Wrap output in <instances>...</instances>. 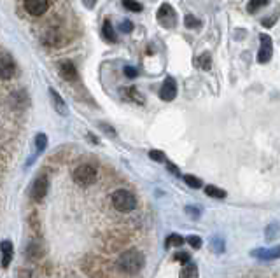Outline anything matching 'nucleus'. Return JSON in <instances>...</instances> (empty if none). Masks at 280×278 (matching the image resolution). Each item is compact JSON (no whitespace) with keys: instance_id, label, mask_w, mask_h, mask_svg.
<instances>
[{"instance_id":"1","label":"nucleus","mask_w":280,"mask_h":278,"mask_svg":"<svg viewBox=\"0 0 280 278\" xmlns=\"http://www.w3.org/2000/svg\"><path fill=\"white\" fill-rule=\"evenodd\" d=\"M144 254L137 249H130L125 250L123 254L117 257V269L125 275H137L140 269L144 268Z\"/></svg>"},{"instance_id":"2","label":"nucleus","mask_w":280,"mask_h":278,"mask_svg":"<svg viewBox=\"0 0 280 278\" xmlns=\"http://www.w3.org/2000/svg\"><path fill=\"white\" fill-rule=\"evenodd\" d=\"M112 205L119 212H131L137 208V198L128 189H117L112 194Z\"/></svg>"},{"instance_id":"3","label":"nucleus","mask_w":280,"mask_h":278,"mask_svg":"<svg viewBox=\"0 0 280 278\" xmlns=\"http://www.w3.org/2000/svg\"><path fill=\"white\" fill-rule=\"evenodd\" d=\"M72 177L79 186H91L96 178V168L93 165H81L74 170Z\"/></svg>"},{"instance_id":"4","label":"nucleus","mask_w":280,"mask_h":278,"mask_svg":"<svg viewBox=\"0 0 280 278\" xmlns=\"http://www.w3.org/2000/svg\"><path fill=\"white\" fill-rule=\"evenodd\" d=\"M156 18H158L161 27H165V28H172V27H175V23H177V14L170 4H163V6L158 9Z\"/></svg>"},{"instance_id":"5","label":"nucleus","mask_w":280,"mask_h":278,"mask_svg":"<svg viewBox=\"0 0 280 278\" xmlns=\"http://www.w3.org/2000/svg\"><path fill=\"white\" fill-rule=\"evenodd\" d=\"M49 191V181L46 175H39V177L33 181L32 184V189H30V196L33 202H41Z\"/></svg>"},{"instance_id":"6","label":"nucleus","mask_w":280,"mask_h":278,"mask_svg":"<svg viewBox=\"0 0 280 278\" xmlns=\"http://www.w3.org/2000/svg\"><path fill=\"white\" fill-rule=\"evenodd\" d=\"M259 41H261V48H259V53H257V62L266 63L270 62L271 54H273V41H271V37L266 35V33H261Z\"/></svg>"},{"instance_id":"7","label":"nucleus","mask_w":280,"mask_h":278,"mask_svg":"<svg viewBox=\"0 0 280 278\" xmlns=\"http://www.w3.org/2000/svg\"><path fill=\"white\" fill-rule=\"evenodd\" d=\"M23 6L30 16H42L49 9V0H25Z\"/></svg>"},{"instance_id":"8","label":"nucleus","mask_w":280,"mask_h":278,"mask_svg":"<svg viewBox=\"0 0 280 278\" xmlns=\"http://www.w3.org/2000/svg\"><path fill=\"white\" fill-rule=\"evenodd\" d=\"M177 96V83L172 77H167L163 83V86L159 89V98L165 102H172Z\"/></svg>"},{"instance_id":"9","label":"nucleus","mask_w":280,"mask_h":278,"mask_svg":"<svg viewBox=\"0 0 280 278\" xmlns=\"http://www.w3.org/2000/svg\"><path fill=\"white\" fill-rule=\"evenodd\" d=\"M49 96H51V100H53V107H54V110H56L60 115H67L69 114V107H67L65 104V100L60 96V93L56 91V89H53L51 88L49 89Z\"/></svg>"},{"instance_id":"10","label":"nucleus","mask_w":280,"mask_h":278,"mask_svg":"<svg viewBox=\"0 0 280 278\" xmlns=\"http://www.w3.org/2000/svg\"><path fill=\"white\" fill-rule=\"evenodd\" d=\"M254 257L261 261H273L280 257V247H271V249H263V250H254Z\"/></svg>"},{"instance_id":"11","label":"nucleus","mask_w":280,"mask_h":278,"mask_svg":"<svg viewBox=\"0 0 280 278\" xmlns=\"http://www.w3.org/2000/svg\"><path fill=\"white\" fill-rule=\"evenodd\" d=\"M0 252H2V266L7 268L12 261V254H14L12 243L9 240H4L2 243H0Z\"/></svg>"},{"instance_id":"12","label":"nucleus","mask_w":280,"mask_h":278,"mask_svg":"<svg viewBox=\"0 0 280 278\" xmlns=\"http://www.w3.org/2000/svg\"><path fill=\"white\" fill-rule=\"evenodd\" d=\"M14 63L9 58H0V79H11L14 75Z\"/></svg>"},{"instance_id":"13","label":"nucleus","mask_w":280,"mask_h":278,"mask_svg":"<svg viewBox=\"0 0 280 278\" xmlns=\"http://www.w3.org/2000/svg\"><path fill=\"white\" fill-rule=\"evenodd\" d=\"M60 74L65 81H75L77 79V68L72 62H63L60 65Z\"/></svg>"},{"instance_id":"14","label":"nucleus","mask_w":280,"mask_h":278,"mask_svg":"<svg viewBox=\"0 0 280 278\" xmlns=\"http://www.w3.org/2000/svg\"><path fill=\"white\" fill-rule=\"evenodd\" d=\"M44 255V249H42V245L39 242H32L30 245L27 247V257L30 261H37L39 257Z\"/></svg>"},{"instance_id":"15","label":"nucleus","mask_w":280,"mask_h":278,"mask_svg":"<svg viewBox=\"0 0 280 278\" xmlns=\"http://www.w3.org/2000/svg\"><path fill=\"white\" fill-rule=\"evenodd\" d=\"M102 32H104V37L107 38L109 42H117V35H116V32H114V28H112V23H110L109 19L104 21Z\"/></svg>"},{"instance_id":"16","label":"nucleus","mask_w":280,"mask_h":278,"mask_svg":"<svg viewBox=\"0 0 280 278\" xmlns=\"http://www.w3.org/2000/svg\"><path fill=\"white\" fill-rule=\"evenodd\" d=\"M181 278H198L196 264H193V263L184 264V268H182V271H181Z\"/></svg>"},{"instance_id":"17","label":"nucleus","mask_w":280,"mask_h":278,"mask_svg":"<svg viewBox=\"0 0 280 278\" xmlns=\"http://www.w3.org/2000/svg\"><path fill=\"white\" fill-rule=\"evenodd\" d=\"M205 192H207V196H210V198H217V200H223L224 196H226V191L219 189V187H215V186H207Z\"/></svg>"},{"instance_id":"18","label":"nucleus","mask_w":280,"mask_h":278,"mask_svg":"<svg viewBox=\"0 0 280 278\" xmlns=\"http://www.w3.org/2000/svg\"><path fill=\"white\" fill-rule=\"evenodd\" d=\"M182 243H184V238L179 236V234H170V236L165 240V245L168 247V249H172V247H182Z\"/></svg>"},{"instance_id":"19","label":"nucleus","mask_w":280,"mask_h":278,"mask_svg":"<svg viewBox=\"0 0 280 278\" xmlns=\"http://www.w3.org/2000/svg\"><path fill=\"white\" fill-rule=\"evenodd\" d=\"M196 65L203 68V70H209V68L212 67V58H210V54L209 53H203L200 58L196 59Z\"/></svg>"},{"instance_id":"20","label":"nucleus","mask_w":280,"mask_h":278,"mask_svg":"<svg viewBox=\"0 0 280 278\" xmlns=\"http://www.w3.org/2000/svg\"><path fill=\"white\" fill-rule=\"evenodd\" d=\"M268 4V0H249V4H247V11L252 14V12H256V11H259L263 6H266Z\"/></svg>"},{"instance_id":"21","label":"nucleus","mask_w":280,"mask_h":278,"mask_svg":"<svg viewBox=\"0 0 280 278\" xmlns=\"http://www.w3.org/2000/svg\"><path fill=\"white\" fill-rule=\"evenodd\" d=\"M35 147L39 152H42L46 147H48V136H46L44 133H39L35 136Z\"/></svg>"},{"instance_id":"22","label":"nucleus","mask_w":280,"mask_h":278,"mask_svg":"<svg viewBox=\"0 0 280 278\" xmlns=\"http://www.w3.org/2000/svg\"><path fill=\"white\" fill-rule=\"evenodd\" d=\"M184 182L188 184L189 187H193V189L202 187V181L198 177H194V175H184Z\"/></svg>"},{"instance_id":"23","label":"nucleus","mask_w":280,"mask_h":278,"mask_svg":"<svg viewBox=\"0 0 280 278\" xmlns=\"http://www.w3.org/2000/svg\"><path fill=\"white\" fill-rule=\"evenodd\" d=\"M123 6H125L126 9L131 11V12H140V11H142V6H140L137 0H123Z\"/></svg>"},{"instance_id":"24","label":"nucleus","mask_w":280,"mask_h":278,"mask_svg":"<svg viewBox=\"0 0 280 278\" xmlns=\"http://www.w3.org/2000/svg\"><path fill=\"white\" fill-rule=\"evenodd\" d=\"M128 96H130V98H131V100H133V102H137V104H140V105L144 104V96L140 95V93L137 91V88H135V86L128 88Z\"/></svg>"},{"instance_id":"25","label":"nucleus","mask_w":280,"mask_h":278,"mask_svg":"<svg viewBox=\"0 0 280 278\" xmlns=\"http://www.w3.org/2000/svg\"><path fill=\"white\" fill-rule=\"evenodd\" d=\"M278 236V224H270L266 228V240H273Z\"/></svg>"},{"instance_id":"26","label":"nucleus","mask_w":280,"mask_h":278,"mask_svg":"<svg viewBox=\"0 0 280 278\" xmlns=\"http://www.w3.org/2000/svg\"><path fill=\"white\" fill-rule=\"evenodd\" d=\"M184 25H186V27H188V28H198V27H200V19H198V18H194V16H186V18H184Z\"/></svg>"},{"instance_id":"27","label":"nucleus","mask_w":280,"mask_h":278,"mask_svg":"<svg viewBox=\"0 0 280 278\" xmlns=\"http://www.w3.org/2000/svg\"><path fill=\"white\" fill-rule=\"evenodd\" d=\"M149 157L154 161H158V163H161V161H165V154L161 151H149Z\"/></svg>"},{"instance_id":"28","label":"nucleus","mask_w":280,"mask_h":278,"mask_svg":"<svg viewBox=\"0 0 280 278\" xmlns=\"http://www.w3.org/2000/svg\"><path fill=\"white\" fill-rule=\"evenodd\" d=\"M186 242H188L193 249H200V247H202V238H198V236H189Z\"/></svg>"},{"instance_id":"29","label":"nucleus","mask_w":280,"mask_h":278,"mask_svg":"<svg viewBox=\"0 0 280 278\" xmlns=\"http://www.w3.org/2000/svg\"><path fill=\"white\" fill-rule=\"evenodd\" d=\"M175 261H181L182 264H188L189 263V254H188V252H177Z\"/></svg>"},{"instance_id":"30","label":"nucleus","mask_w":280,"mask_h":278,"mask_svg":"<svg viewBox=\"0 0 280 278\" xmlns=\"http://www.w3.org/2000/svg\"><path fill=\"white\" fill-rule=\"evenodd\" d=\"M125 74H126V77H130V79H133V77H137L138 75V70L135 67H125Z\"/></svg>"},{"instance_id":"31","label":"nucleus","mask_w":280,"mask_h":278,"mask_svg":"<svg viewBox=\"0 0 280 278\" xmlns=\"http://www.w3.org/2000/svg\"><path fill=\"white\" fill-rule=\"evenodd\" d=\"M119 28H121V32H125V33H130L131 30H133V23H131V21L126 19V21H123Z\"/></svg>"},{"instance_id":"32","label":"nucleus","mask_w":280,"mask_h":278,"mask_svg":"<svg viewBox=\"0 0 280 278\" xmlns=\"http://www.w3.org/2000/svg\"><path fill=\"white\" fill-rule=\"evenodd\" d=\"M100 128H102V130H104L107 135H110V136H116V131L112 130V126H107V125H105V123H100Z\"/></svg>"},{"instance_id":"33","label":"nucleus","mask_w":280,"mask_h":278,"mask_svg":"<svg viewBox=\"0 0 280 278\" xmlns=\"http://www.w3.org/2000/svg\"><path fill=\"white\" fill-rule=\"evenodd\" d=\"M186 213H189V215L194 217V219H198V217H200V210H198V208H193V207L186 208Z\"/></svg>"},{"instance_id":"34","label":"nucleus","mask_w":280,"mask_h":278,"mask_svg":"<svg viewBox=\"0 0 280 278\" xmlns=\"http://www.w3.org/2000/svg\"><path fill=\"white\" fill-rule=\"evenodd\" d=\"M83 4H84V7H86V9H93V7H95V4H96V0H83Z\"/></svg>"},{"instance_id":"35","label":"nucleus","mask_w":280,"mask_h":278,"mask_svg":"<svg viewBox=\"0 0 280 278\" xmlns=\"http://www.w3.org/2000/svg\"><path fill=\"white\" fill-rule=\"evenodd\" d=\"M214 249L217 250V252H223V242H219V240H215V243H214Z\"/></svg>"},{"instance_id":"36","label":"nucleus","mask_w":280,"mask_h":278,"mask_svg":"<svg viewBox=\"0 0 280 278\" xmlns=\"http://www.w3.org/2000/svg\"><path fill=\"white\" fill-rule=\"evenodd\" d=\"M168 170H170V172H172V173H175V175H179V170H177V168H175V166H173L172 163H168Z\"/></svg>"}]
</instances>
